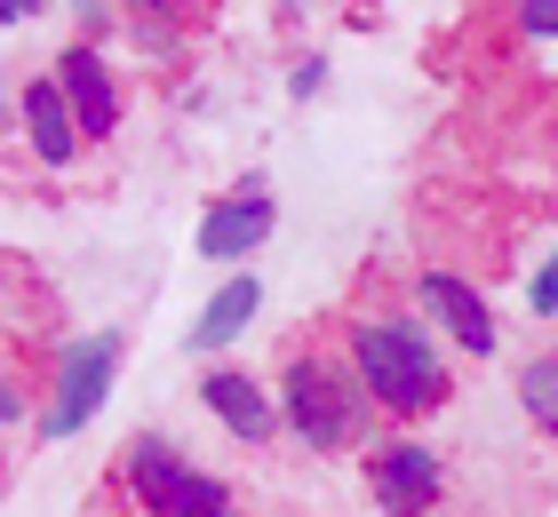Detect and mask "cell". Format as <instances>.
Segmentation results:
<instances>
[{"mask_svg": "<svg viewBox=\"0 0 558 517\" xmlns=\"http://www.w3.org/2000/svg\"><path fill=\"white\" fill-rule=\"evenodd\" d=\"M343 367L360 374L384 422H423L454 398V367L415 310H351L343 319Z\"/></svg>", "mask_w": 558, "mask_h": 517, "instance_id": "6da1fadb", "label": "cell"}, {"mask_svg": "<svg viewBox=\"0 0 558 517\" xmlns=\"http://www.w3.org/2000/svg\"><path fill=\"white\" fill-rule=\"evenodd\" d=\"M271 406H279V430H288L303 454L367 446L375 422H384L375 398L360 391V374L343 367V350H288V367L271 382Z\"/></svg>", "mask_w": 558, "mask_h": 517, "instance_id": "7a4b0ae2", "label": "cell"}, {"mask_svg": "<svg viewBox=\"0 0 558 517\" xmlns=\"http://www.w3.org/2000/svg\"><path fill=\"white\" fill-rule=\"evenodd\" d=\"M120 494L144 517H232V478L199 470L160 430H136L129 446H120Z\"/></svg>", "mask_w": 558, "mask_h": 517, "instance_id": "3957f363", "label": "cell"}, {"mask_svg": "<svg viewBox=\"0 0 558 517\" xmlns=\"http://www.w3.org/2000/svg\"><path fill=\"white\" fill-rule=\"evenodd\" d=\"M120 358H129V334L120 327H96V334H72L57 350V367H48V391L33 406V430L48 446H64V438H81L96 414H105L112 382H120Z\"/></svg>", "mask_w": 558, "mask_h": 517, "instance_id": "277c9868", "label": "cell"}, {"mask_svg": "<svg viewBox=\"0 0 558 517\" xmlns=\"http://www.w3.org/2000/svg\"><path fill=\"white\" fill-rule=\"evenodd\" d=\"M367 494L384 517H430L447 502V461L430 438H384V446H367Z\"/></svg>", "mask_w": 558, "mask_h": 517, "instance_id": "5b68a950", "label": "cell"}, {"mask_svg": "<svg viewBox=\"0 0 558 517\" xmlns=\"http://www.w3.org/2000/svg\"><path fill=\"white\" fill-rule=\"evenodd\" d=\"M415 319H423L430 334H447L454 350H471V358H495V343H502L495 303L478 295L463 271H447V263H423V271H415Z\"/></svg>", "mask_w": 558, "mask_h": 517, "instance_id": "8992f818", "label": "cell"}, {"mask_svg": "<svg viewBox=\"0 0 558 517\" xmlns=\"http://www.w3.org/2000/svg\"><path fill=\"white\" fill-rule=\"evenodd\" d=\"M48 81H57V96H64V112H72V127H81L88 151L120 136V72L105 64L96 40H64L57 64H48Z\"/></svg>", "mask_w": 558, "mask_h": 517, "instance_id": "52a82bcc", "label": "cell"}, {"mask_svg": "<svg viewBox=\"0 0 558 517\" xmlns=\"http://www.w3.org/2000/svg\"><path fill=\"white\" fill-rule=\"evenodd\" d=\"M279 231V199H271V184L264 175H240L232 192H223L208 216H199V231H192V247H199V263H247L264 239Z\"/></svg>", "mask_w": 558, "mask_h": 517, "instance_id": "ba28073f", "label": "cell"}, {"mask_svg": "<svg viewBox=\"0 0 558 517\" xmlns=\"http://www.w3.org/2000/svg\"><path fill=\"white\" fill-rule=\"evenodd\" d=\"M16 144H24V160L33 168H48V175H64V168H81V127H72V112H64V96H57V81L48 72H33V81L16 88Z\"/></svg>", "mask_w": 558, "mask_h": 517, "instance_id": "9c48e42d", "label": "cell"}, {"mask_svg": "<svg viewBox=\"0 0 558 517\" xmlns=\"http://www.w3.org/2000/svg\"><path fill=\"white\" fill-rule=\"evenodd\" d=\"M199 406H208V422H223L240 438V446H271L279 438V406H271V382H256L247 367H216L199 374Z\"/></svg>", "mask_w": 558, "mask_h": 517, "instance_id": "30bf717a", "label": "cell"}, {"mask_svg": "<svg viewBox=\"0 0 558 517\" xmlns=\"http://www.w3.org/2000/svg\"><path fill=\"white\" fill-rule=\"evenodd\" d=\"M256 310H264V279H256V271H232V279H223V287H216L208 303H199V319L184 327V350H199V358H223V350H232L247 327H256Z\"/></svg>", "mask_w": 558, "mask_h": 517, "instance_id": "8fae6325", "label": "cell"}, {"mask_svg": "<svg viewBox=\"0 0 558 517\" xmlns=\"http://www.w3.org/2000/svg\"><path fill=\"white\" fill-rule=\"evenodd\" d=\"M519 406H526V422H535V430L558 438V350H535L519 367Z\"/></svg>", "mask_w": 558, "mask_h": 517, "instance_id": "7c38bea8", "label": "cell"}, {"mask_svg": "<svg viewBox=\"0 0 558 517\" xmlns=\"http://www.w3.org/2000/svg\"><path fill=\"white\" fill-rule=\"evenodd\" d=\"M526 310H535V319H558V247L526 271Z\"/></svg>", "mask_w": 558, "mask_h": 517, "instance_id": "4fadbf2b", "label": "cell"}, {"mask_svg": "<svg viewBox=\"0 0 558 517\" xmlns=\"http://www.w3.org/2000/svg\"><path fill=\"white\" fill-rule=\"evenodd\" d=\"M64 9H72V24H81V40H96V48H105V33H120L112 0H64Z\"/></svg>", "mask_w": 558, "mask_h": 517, "instance_id": "5bb4252c", "label": "cell"}, {"mask_svg": "<svg viewBox=\"0 0 558 517\" xmlns=\"http://www.w3.org/2000/svg\"><path fill=\"white\" fill-rule=\"evenodd\" d=\"M526 40H558V0H511Z\"/></svg>", "mask_w": 558, "mask_h": 517, "instance_id": "9a60e30c", "label": "cell"}, {"mask_svg": "<svg viewBox=\"0 0 558 517\" xmlns=\"http://www.w3.org/2000/svg\"><path fill=\"white\" fill-rule=\"evenodd\" d=\"M319 88H327V57H295V72H288V96H295V103H312Z\"/></svg>", "mask_w": 558, "mask_h": 517, "instance_id": "2e32d148", "label": "cell"}, {"mask_svg": "<svg viewBox=\"0 0 558 517\" xmlns=\"http://www.w3.org/2000/svg\"><path fill=\"white\" fill-rule=\"evenodd\" d=\"M33 16H48V0H0V24H33Z\"/></svg>", "mask_w": 558, "mask_h": 517, "instance_id": "e0dca14e", "label": "cell"}, {"mask_svg": "<svg viewBox=\"0 0 558 517\" xmlns=\"http://www.w3.org/2000/svg\"><path fill=\"white\" fill-rule=\"evenodd\" d=\"M0 136H16V88H9V72H0Z\"/></svg>", "mask_w": 558, "mask_h": 517, "instance_id": "ac0fdd59", "label": "cell"}, {"mask_svg": "<svg viewBox=\"0 0 558 517\" xmlns=\"http://www.w3.org/2000/svg\"><path fill=\"white\" fill-rule=\"evenodd\" d=\"M168 9H175V16H192V9H216V0H168Z\"/></svg>", "mask_w": 558, "mask_h": 517, "instance_id": "d6986e66", "label": "cell"}, {"mask_svg": "<svg viewBox=\"0 0 558 517\" xmlns=\"http://www.w3.org/2000/svg\"><path fill=\"white\" fill-rule=\"evenodd\" d=\"M288 9H295V0H288Z\"/></svg>", "mask_w": 558, "mask_h": 517, "instance_id": "ffe728a7", "label": "cell"}, {"mask_svg": "<svg viewBox=\"0 0 558 517\" xmlns=\"http://www.w3.org/2000/svg\"><path fill=\"white\" fill-rule=\"evenodd\" d=\"M232 517H240V509H232Z\"/></svg>", "mask_w": 558, "mask_h": 517, "instance_id": "44dd1931", "label": "cell"}]
</instances>
